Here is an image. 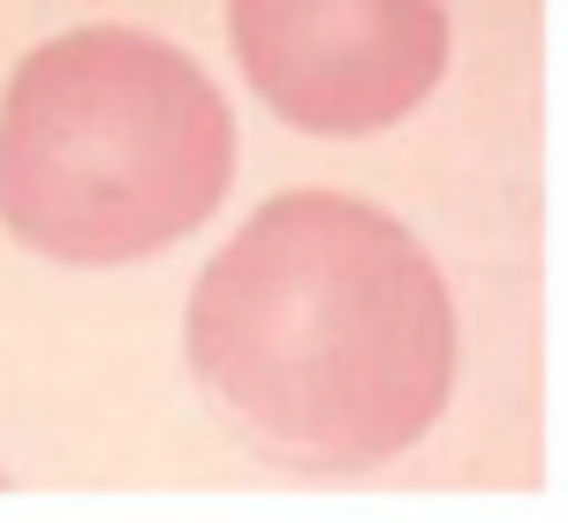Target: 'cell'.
Instances as JSON below:
<instances>
[{"instance_id": "cell-1", "label": "cell", "mask_w": 568, "mask_h": 523, "mask_svg": "<svg viewBox=\"0 0 568 523\" xmlns=\"http://www.w3.org/2000/svg\"><path fill=\"white\" fill-rule=\"evenodd\" d=\"M190 364L258 455L372 471L447 410L455 304L394 213L342 190H288L205 265Z\"/></svg>"}, {"instance_id": "cell-2", "label": "cell", "mask_w": 568, "mask_h": 523, "mask_svg": "<svg viewBox=\"0 0 568 523\" xmlns=\"http://www.w3.org/2000/svg\"><path fill=\"white\" fill-rule=\"evenodd\" d=\"M235 114L182 46L84 23L39 46L0 107V220L61 265H130L205 228Z\"/></svg>"}, {"instance_id": "cell-3", "label": "cell", "mask_w": 568, "mask_h": 523, "mask_svg": "<svg viewBox=\"0 0 568 523\" xmlns=\"http://www.w3.org/2000/svg\"><path fill=\"white\" fill-rule=\"evenodd\" d=\"M227 39L258 99L318 137L402 122L447 69L439 0H227Z\"/></svg>"}]
</instances>
